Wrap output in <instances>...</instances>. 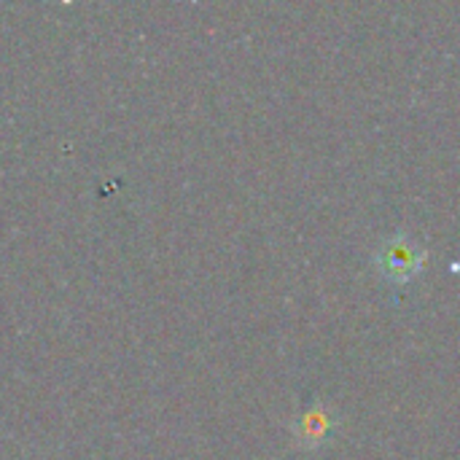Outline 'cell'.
<instances>
[{
	"label": "cell",
	"mask_w": 460,
	"mask_h": 460,
	"mask_svg": "<svg viewBox=\"0 0 460 460\" xmlns=\"http://www.w3.org/2000/svg\"><path fill=\"white\" fill-rule=\"evenodd\" d=\"M375 261H377L380 272H383L388 280H394V283H407V280H412V278L420 272V267H423V261H426V253H423V248H420L415 240H410V237H404V234H394V237H388V240L377 248Z\"/></svg>",
	"instance_id": "cell-1"
},
{
	"label": "cell",
	"mask_w": 460,
	"mask_h": 460,
	"mask_svg": "<svg viewBox=\"0 0 460 460\" xmlns=\"http://www.w3.org/2000/svg\"><path fill=\"white\" fill-rule=\"evenodd\" d=\"M299 434H305V437H310V439L323 437V434H326V423H323L318 415H313V418L307 415V418H305V426L299 429Z\"/></svg>",
	"instance_id": "cell-2"
}]
</instances>
